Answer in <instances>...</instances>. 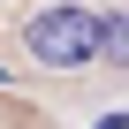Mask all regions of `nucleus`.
<instances>
[{"label": "nucleus", "mask_w": 129, "mask_h": 129, "mask_svg": "<svg viewBox=\"0 0 129 129\" xmlns=\"http://www.w3.org/2000/svg\"><path fill=\"white\" fill-rule=\"evenodd\" d=\"M23 53L38 69H84V61L106 53V15H91V8H38L30 30H23Z\"/></svg>", "instance_id": "nucleus-1"}, {"label": "nucleus", "mask_w": 129, "mask_h": 129, "mask_svg": "<svg viewBox=\"0 0 129 129\" xmlns=\"http://www.w3.org/2000/svg\"><path fill=\"white\" fill-rule=\"evenodd\" d=\"M99 61L129 69V15H106V53H99Z\"/></svg>", "instance_id": "nucleus-2"}]
</instances>
